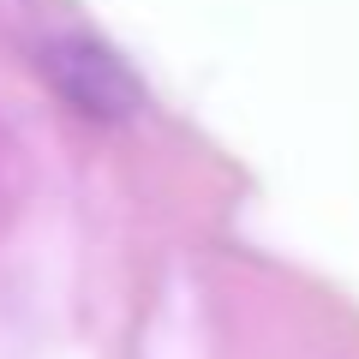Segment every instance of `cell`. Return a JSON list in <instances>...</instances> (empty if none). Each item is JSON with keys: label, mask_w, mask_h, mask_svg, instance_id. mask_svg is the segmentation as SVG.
Masks as SVG:
<instances>
[{"label": "cell", "mask_w": 359, "mask_h": 359, "mask_svg": "<svg viewBox=\"0 0 359 359\" xmlns=\"http://www.w3.org/2000/svg\"><path fill=\"white\" fill-rule=\"evenodd\" d=\"M42 84L60 96L72 114L96 120V126H120V120L144 114V84L108 42L84 36V30H60L36 48Z\"/></svg>", "instance_id": "cell-1"}]
</instances>
